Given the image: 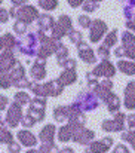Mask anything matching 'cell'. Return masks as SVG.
<instances>
[{
  "label": "cell",
  "mask_w": 135,
  "mask_h": 153,
  "mask_svg": "<svg viewBox=\"0 0 135 153\" xmlns=\"http://www.w3.org/2000/svg\"><path fill=\"white\" fill-rule=\"evenodd\" d=\"M126 27H128V28H131V30H134V31H135V18H134V19H129V21L126 22Z\"/></svg>",
  "instance_id": "cell-50"
},
{
  "label": "cell",
  "mask_w": 135,
  "mask_h": 153,
  "mask_svg": "<svg viewBox=\"0 0 135 153\" xmlns=\"http://www.w3.org/2000/svg\"><path fill=\"white\" fill-rule=\"evenodd\" d=\"M12 86V79L9 73H0V88L1 89H9Z\"/></svg>",
  "instance_id": "cell-32"
},
{
  "label": "cell",
  "mask_w": 135,
  "mask_h": 153,
  "mask_svg": "<svg viewBox=\"0 0 135 153\" xmlns=\"http://www.w3.org/2000/svg\"><path fill=\"white\" fill-rule=\"evenodd\" d=\"M113 153H129V150H128L123 144H119V146L114 149V152H113Z\"/></svg>",
  "instance_id": "cell-48"
},
{
  "label": "cell",
  "mask_w": 135,
  "mask_h": 153,
  "mask_svg": "<svg viewBox=\"0 0 135 153\" xmlns=\"http://www.w3.org/2000/svg\"><path fill=\"white\" fill-rule=\"evenodd\" d=\"M7 150L9 153H21V146L16 141H12L10 144H7Z\"/></svg>",
  "instance_id": "cell-43"
},
{
  "label": "cell",
  "mask_w": 135,
  "mask_h": 153,
  "mask_svg": "<svg viewBox=\"0 0 135 153\" xmlns=\"http://www.w3.org/2000/svg\"><path fill=\"white\" fill-rule=\"evenodd\" d=\"M0 4H1V0H0Z\"/></svg>",
  "instance_id": "cell-56"
},
{
  "label": "cell",
  "mask_w": 135,
  "mask_h": 153,
  "mask_svg": "<svg viewBox=\"0 0 135 153\" xmlns=\"http://www.w3.org/2000/svg\"><path fill=\"white\" fill-rule=\"evenodd\" d=\"M116 42H117V31L113 30L111 33H108V34L105 36V39H104V46H107V48L114 46Z\"/></svg>",
  "instance_id": "cell-31"
},
{
  "label": "cell",
  "mask_w": 135,
  "mask_h": 153,
  "mask_svg": "<svg viewBox=\"0 0 135 153\" xmlns=\"http://www.w3.org/2000/svg\"><path fill=\"white\" fill-rule=\"evenodd\" d=\"M9 104V98L4 97V95H0V111L6 108V105Z\"/></svg>",
  "instance_id": "cell-46"
},
{
  "label": "cell",
  "mask_w": 135,
  "mask_h": 153,
  "mask_svg": "<svg viewBox=\"0 0 135 153\" xmlns=\"http://www.w3.org/2000/svg\"><path fill=\"white\" fill-rule=\"evenodd\" d=\"M55 131H56V128H55V125H52V123H47L46 126H43V129L40 131V134H39V140L42 141V144H53V137H55Z\"/></svg>",
  "instance_id": "cell-13"
},
{
  "label": "cell",
  "mask_w": 135,
  "mask_h": 153,
  "mask_svg": "<svg viewBox=\"0 0 135 153\" xmlns=\"http://www.w3.org/2000/svg\"><path fill=\"white\" fill-rule=\"evenodd\" d=\"M58 80H59L64 86L71 85V83H74V82L77 80V73H76L74 70H64V71L59 74Z\"/></svg>",
  "instance_id": "cell-19"
},
{
  "label": "cell",
  "mask_w": 135,
  "mask_h": 153,
  "mask_svg": "<svg viewBox=\"0 0 135 153\" xmlns=\"http://www.w3.org/2000/svg\"><path fill=\"white\" fill-rule=\"evenodd\" d=\"M90 73H92L95 77L102 76V77H105V79H110V77H113V76L116 74V70H114V65H113L108 59H102Z\"/></svg>",
  "instance_id": "cell-4"
},
{
  "label": "cell",
  "mask_w": 135,
  "mask_h": 153,
  "mask_svg": "<svg viewBox=\"0 0 135 153\" xmlns=\"http://www.w3.org/2000/svg\"><path fill=\"white\" fill-rule=\"evenodd\" d=\"M113 144V138L107 137V138H102L101 141H92L89 146L86 147L85 153H105Z\"/></svg>",
  "instance_id": "cell-9"
},
{
  "label": "cell",
  "mask_w": 135,
  "mask_h": 153,
  "mask_svg": "<svg viewBox=\"0 0 135 153\" xmlns=\"http://www.w3.org/2000/svg\"><path fill=\"white\" fill-rule=\"evenodd\" d=\"M96 53H98V55H99V56H101L102 59H107V58L110 56V51H108V48H107V46H104V45L98 48Z\"/></svg>",
  "instance_id": "cell-42"
},
{
  "label": "cell",
  "mask_w": 135,
  "mask_h": 153,
  "mask_svg": "<svg viewBox=\"0 0 135 153\" xmlns=\"http://www.w3.org/2000/svg\"><path fill=\"white\" fill-rule=\"evenodd\" d=\"M65 33H68L70 30H73V25H71V18L68 16V15H61L59 16V19H58V22H56Z\"/></svg>",
  "instance_id": "cell-27"
},
{
  "label": "cell",
  "mask_w": 135,
  "mask_h": 153,
  "mask_svg": "<svg viewBox=\"0 0 135 153\" xmlns=\"http://www.w3.org/2000/svg\"><path fill=\"white\" fill-rule=\"evenodd\" d=\"M61 67H64V70H74V68H76V61L71 59V58H67V59L62 62Z\"/></svg>",
  "instance_id": "cell-41"
},
{
  "label": "cell",
  "mask_w": 135,
  "mask_h": 153,
  "mask_svg": "<svg viewBox=\"0 0 135 153\" xmlns=\"http://www.w3.org/2000/svg\"><path fill=\"white\" fill-rule=\"evenodd\" d=\"M7 19H9V12H7L6 9L0 7V24H4V22H7Z\"/></svg>",
  "instance_id": "cell-45"
},
{
  "label": "cell",
  "mask_w": 135,
  "mask_h": 153,
  "mask_svg": "<svg viewBox=\"0 0 135 153\" xmlns=\"http://www.w3.org/2000/svg\"><path fill=\"white\" fill-rule=\"evenodd\" d=\"M30 74H31V77H33L36 82L43 80V79H45V76H46V59L36 58V62L31 65Z\"/></svg>",
  "instance_id": "cell-10"
},
{
  "label": "cell",
  "mask_w": 135,
  "mask_h": 153,
  "mask_svg": "<svg viewBox=\"0 0 135 153\" xmlns=\"http://www.w3.org/2000/svg\"><path fill=\"white\" fill-rule=\"evenodd\" d=\"M125 107L129 110L135 108V80L129 82L125 88Z\"/></svg>",
  "instance_id": "cell-15"
},
{
  "label": "cell",
  "mask_w": 135,
  "mask_h": 153,
  "mask_svg": "<svg viewBox=\"0 0 135 153\" xmlns=\"http://www.w3.org/2000/svg\"><path fill=\"white\" fill-rule=\"evenodd\" d=\"M31 92L36 95V97H40V98H46L47 97V92H46V88H45V83H39V82H34L31 83L30 86Z\"/></svg>",
  "instance_id": "cell-24"
},
{
  "label": "cell",
  "mask_w": 135,
  "mask_h": 153,
  "mask_svg": "<svg viewBox=\"0 0 135 153\" xmlns=\"http://www.w3.org/2000/svg\"><path fill=\"white\" fill-rule=\"evenodd\" d=\"M67 3L71 6V7H79L85 3V0H67Z\"/></svg>",
  "instance_id": "cell-47"
},
{
  "label": "cell",
  "mask_w": 135,
  "mask_h": 153,
  "mask_svg": "<svg viewBox=\"0 0 135 153\" xmlns=\"http://www.w3.org/2000/svg\"><path fill=\"white\" fill-rule=\"evenodd\" d=\"M89 1H93V3H99L101 0H89Z\"/></svg>",
  "instance_id": "cell-54"
},
{
  "label": "cell",
  "mask_w": 135,
  "mask_h": 153,
  "mask_svg": "<svg viewBox=\"0 0 135 153\" xmlns=\"http://www.w3.org/2000/svg\"><path fill=\"white\" fill-rule=\"evenodd\" d=\"M117 68L125 73V74H129V76H134L135 74V62H131V61H125V59H120L117 62Z\"/></svg>",
  "instance_id": "cell-23"
},
{
  "label": "cell",
  "mask_w": 135,
  "mask_h": 153,
  "mask_svg": "<svg viewBox=\"0 0 135 153\" xmlns=\"http://www.w3.org/2000/svg\"><path fill=\"white\" fill-rule=\"evenodd\" d=\"M122 45L123 48H129V46H134L135 45V36L129 31H125L122 33Z\"/></svg>",
  "instance_id": "cell-29"
},
{
  "label": "cell",
  "mask_w": 135,
  "mask_h": 153,
  "mask_svg": "<svg viewBox=\"0 0 135 153\" xmlns=\"http://www.w3.org/2000/svg\"><path fill=\"white\" fill-rule=\"evenodd\" d=\"M45 88H46V92H47V97H58V95H61L62 91H64V85H62L58 79L46 82Z\"/></svg>",
  "instance_id": "cell-14"
},
{
  "label": "cell",
  "mask_w": 135,
  "mask_h": 153,
  "mask_svg": "<svg viewBox=\"0 0 135 153\" xmlns=\"http://www.w3.org/2000/svg\"><path fill=\"white\" fill-rule=\"evenodd\" d=\"M68 37H70V40H71V43H74V45H79L80 42H82V33L80 31H76V30H70L68 33Z\"/></svg>",
  "instance_id": "cell-34"
},
{
  "label": "cell",
  "mask_w": 135,
  "mask_h": 153,
  "mask_svg": "<svg viewBox=\"0 0 135 153\" xmlns=\"http://www.w3.org/2000/svg\"><path fill=\"white\" fill-rule=\"evenodd\" d=\"M0 123H3V122H1V116H0Z\"/></svg>",
  "instance_id": "cell-55"
},
{
  "label": "cell",
  "mask_w": 135,
  "mask_h": 153,
  "mask_svg": "<svg viewBox=\"0 0 135 153\" xmlns=\"http://www.w3.org/2000/svg\"><path fill=\"white\" fill-rule=\"evenodd\" d=\"M89 28H90L89 40L92 43H96V42H99L102 39L104 33L107 31V24L104 21H101V19H95V21H92Z\"/></svg>",
  "instance_id": "cell-8"
},
{
  "label": "cell",
  "mask_w": 135,
  "mask_h": 153,
  "mask_svg": "<svg viewBox=\"0 0 135 153\" xmlns=\"http://www.w3.org/2000/svg\"><path fill=\"white\" fill-rule=\"evenodd\" d=\"M82 6H83V10H85V12H95L96 7H98V3H93V1H89V0H85V3H83Z\"/></svg>",
  "instance_id": "cell-39"
},
{
  "label": "cell",
  "mask_w": 135,
  "mask_h": 153,
  "mask_svg": "<svg viewBox=\"0 0 135 153\" xmlns=\"http://www.w3.org/2000/svg\"><path fill=\"white\" fill-rule=\"evenodd\" d=\"M16 137H18V140L21 141V144H24L25 147H33V146H36V143H37L36 135H34L33 132H30L28 129L19 131V132L16 134Z\"/></svg>",
  "instance_id": "cell-17"
},
{
  "label": "cell",
  "mask_w": 135,
  "mask_h": 153,
  "mask_svg": "<svg viewBox=\"0 0 135 153\" xmlns=\"http://www.w3.org/2000/svg\"><path fill=\"white\" fill-rule=\"evenodd\" d=\"M53 117L58 122H65L70 117V105H59L53 110Z\"/></svg>",
  "instance_id": "cell-20"
},
{
  "label": "cell",
  "mask_w": 135,
  "mask_h": 153,
  "mask_svg": "<svg viewBox=\"0 0 135 153\" xmlns=\"http://www.w3.org/2000/svg\"><path fill=\"white\" fill-rule=\"evenodd\" d=\"M13 31H15V34H25L27 33V24H24V22H21V21H16L15 24H13Z\"/></svg>",
  "instance_id": "cell-36"
},
{
  "label": "cell",
  "mask_w": 135,
  "mask_h": 153,
  "mask_svg": "<svg viewBox=\"0 0 135 153\" xmlns=\"http://www.w3.org/2000/svg\"><path fill=\"white\" fill-rule=\"evenodd\" d=\"M13 100L16 104H19V105H25V104H30L31 101V98H30V95L25 92V91H18L16 94H15V97H13Z\"/></svg>",
  "instance_id": "cell-28"
},
{
  "label": "cell",
  "mask_w": 135,
  "mask_h": 153,
  "mask_svg": "<svg viewBox=\"0 0 135 153\" xmlns=\"http://www.w3.org/2000/svg\"><path fill=\"white\" fill-rule=\"evenodd\" d=\"M86 80H88V86H89V89H95V86L98 85V80H96V77L92 74V73H88L86 74Z\"/></svg>",
  "instance_id": "cell-40"
},
{
  "label": "cell",
  "mask_w": 135,
  "mask_h": 153,
  "mask_svg": "<svg viewBox=\"0 0 135 153\" xmlns=\"http://www.w3.org/2000/svg\"><path fill=\"white\" fill-rule=\"evenodd\" d=\"M22 108L19 104L13 102L9 110H7V114H6V123L10 126V128H16L19 123H21V119H22Z\"/></svg>",
  "instance_id": "cell-5"
},
{
  "label": "cell",
  "mask_w": 135,
  "mask_h": 153,
  "mask_svg": "<svg viewBox=\"0 0 135 153\" xmlns=\"http://www.w3.org/2000/svg\"><path fill=\"white\" fill-rule=\"evenodd\" d=\"M39 16V12L34 6L31 4H24L21 7H16V15H15V19L16 21H21L24 24H31L34 19H37Z\"/></svg>",
  "instance_id": "cell-2"
},
{
  "label": "cell",
  "mask_w": 135,
  "mask_h": 153,
  "mask_svg": "<svg viewBox=\"0 0 135 153\" xmlns=\"http://www.w3.org/2000/svg\"><path fill=\"white\" fill-rule=\"evenodd\" d=\"M45 105H46L45 98H40V97L33 98L30 101V105H28V114L33 116L36 119V122H42L45 119Z\"/></svg>",
  "instance_id": "cell-3"
},
{
  "label": "cell",
  "mask_w": 135,
  "mask_h": 153,
  "mask_svg": "<svg viewBox=\"0 0 135 153\" xmlns=\"http://www.w3.org/2000/svg\"><path fill=\"white\" fill-rule=\"evenodd\" d=\"M128 3H129L131 7H135V0H128Z\"/></svg>",
  "instance_id": "cell-52"
},
{
  "label": "cell",
  "mask_w": 135,
  "mask_h": 153,
  "mask_svg": "<svg viewBox=\"0 0 135 153\" xmlns=\"http://www.w3.org/2000/svg\"><path fill=\"white\" fill-rule=\"evenodd\" d=\"M25 153H39V152H37V150H34V149H30L28 152H25Z\"/></svg>",
  "instance_id": "cell-53"
},
{
  "label": "cell",
  "mask_w": 135,
  "mask_h": 153,
  "mask_svg": "<svg viewBox=\"0 0 135 153\" xmlns=\"http://www.w3.org/2000/svg\"><path fill=\"white\" fill-rule=\"evenodd\" d=\"M74 107H77L80 111H89L98 107V98L95 97V94L90 92H80L76 98V101L73 102Z\"/></svg>",
  "instance_id": "cell-1"
},
{
  "label": "cell",
  "mask_w": 135,
  "mask_h": 153,
  "mask_svg": "<svg viewBox=\"0 0 135 153\" xmlns=\"http://www.w3.org/2000/svg\"><path fill=\"white\" fill-rule=\"evenodd\" d=\"M93 137H95V134H93L92 131H89V129L83 128V126L77 128V129L73 132V140H74L76 143H79V144H88L89 141H92Z\"/></svg>",
  "instance_id": "cell-11"
},
{
  "label": "cell",
  "mask_w": 135,
  "mask_h": 153,
  "mask_svg": "<svg viewBox=\"0 0 135 153\" xmlns=\"http://www.w3.org/2000/svg\"><path fill=\"white\" fill-rule=\"evenodd\" d=\"M9 76H10V79H12V83H13L15 80H19V79L25 77V68H24V65L18 61V62L15 64V67L9 71Z\"/></svg>",
  "instance_id": "cell-21"
},
{
  "label": "cell",
  "mask_w": 135,
  "mask_h": 153,
  "mask_svg": "<svg viewBox=\"0 0 135 153\" xmlns=\"http://www.w3.org/2000/svg\"><path fill=\"white\" fill-rule=\"evenodd\" d=\"M77 21H79V25H80V27H83V28H89L90 24H92V21L89 19V16H88V15H80Z\"/></svg>",
  "instance_id": "cell-38"
},
{
  "label": "cell",
  "mask_w": 135,
  "mask_h": 153,
  "mask_svg": "<svg viewBox=\"0 0 135 153\" xmlns=\"http://www.w3.org/2000/svg\"><path fill=\"white\" fill-rule=\"evenodd\" d=\"M77 128H80V126H76V125H73V123H68V125L61 126L59 131H58V140L62 141V143H67L68 140L73 138V132H74Z\"/></svg>",
  "instance_id": "cell-16"
},
{
  "label": "cell",
  "mask_w": 135,
  "mask_h": 153,
  "mask_svg": "<svg viewBox=\"0 0 135 153\" xmlns=\"http://www.w3.org/2000/svg\"><path fill=\"white\" fill-rule=\"evenodd\" d=\"M104 102L107 104V107H108V110H110L111 113H116V111L119 110V107H120V100H119V97H117L116 94H113V92L104 100Z\"/></svg>",
  "instance_id": "cell-22"
},
{
  "label": "cell",
  "mask_w": 135,
  "mask_h": 153,
  "mask_svg": "<svg viewBox=\"0 0 135 153\" xmlns=\"http://www.w3.org/2000/svg\"><path fill=\"white\" fill-rule=\"evenodd\" d=\"M122 140H128L132 146V149L135 150V129H129L128 132H123L122 134Z\"/></svg>",
  "instance_id": "cell-35"
},
{
  "label": "cell",
  "mask_w": 135,
  "mask_h": 153,
  "mask_svg": "<svg viewBox=\"0 0 135 153\" xmlns=\"http://www.w3.org/2000/svg\"><path fill=\"white\" fill-rule=\"evenodd\" d=\"M123 56H126V58H132V59H135V46H129V48H123Z\"/></svg>",
  "instance_id": "cell-44"
},
{
  "label": "cell",
  "mask_w": 135,
  "mask_h": 153,
  "mask_svg": "<svg viewBox=\"0 0 135 153\" xmlns=\"http://www.w3.org/2000/svg\"><path fill=\"white\" fill-rule=\"evenodd\" d=\"M56 62L59 64V65H62V62L68 58V49H67V46L65 45H62V43H59V46H58V49H56Z\"/></svg>",
  "instance_id": "cell-26"
},
{
  "label": "cell",
  "mask_w": 135,
  "mask_h": 153,
  "mask_svg": "<svg viewBox=\"0 0 135 153\" xmlns=\"http://www.w3.org/2000/svg\"><path fill=\"white\" fill-rule=\"evenodd\" d=\"M125 119H126V116H125L123 113H117V114L114 116V119L104 120V122L101 123V126H102L104 131H108V132H113V131H122L123 126H125V123H123Z\"/></svg>",
  "instance_id": "cell-7"
},
{
  "label": "cell",
  "mask_w": 135,
  "mask_h": 153,
  "mask_svg": "<svg viewBox=\"0 0 135 153\" xmlns=\"http://www.w3.org/2000/svg\"><path fill=\"white\" fill-rule=\"evenodd\" d=\"M16 62H18V59L15 58V53L12 51L4 49L0 53V73H9L15 67Z\"/></svg>",
  "instance_id": "cell-6"
},
{
  "label": "cell",
  "mask_w": 135,
  "mask_h": 153,
  "mask_svg": "<svg viewBox=\"0 0 135 153\" xmlns=\"http://www.w3.org/2000/svg\"><path fill=\"white\" fill-rule=\"evenodd\" d=\"M59 153H74V150H73V149H70V147H64V149H61V150H59Z\"/></svg>",
  "instance_id": "cell-51"
},
{
  "label": "cell",
  "mask_w": 135,
  "mask_h": 153,
  "mask_svg": "<svg viewBox=\"0 0 135 153\" xmlns=\"http://www.w3.org/2000/svg\"><path fill=\"white\" fill-rule=\"evenodd\" d=\"M37 3L43 10H53L58 6V0H37Z\"/></svg>",
  "instance_id": "cell-30"
},
{
  "label": "cell",
  "mask_w": 135,
  "mask_h": 153,
  "mask_svg": "<svg viewBox=\"0 0 135 153\" xmlns=\"http://www.w3.org/2000/svg\"><path fill=\"white\" fill-rule=\"evenodd\" d=\"M31 83L33 82H30L27 77H22V79H19V80H15L12 85L15 86V88H18V89H30V86H31Z\"/></svg>",
  "instance_id": "cell-33"
},
{
  "label": "cell",
  "mask_w": 135,
  "mask_h": 153,
  "mask_svg": "<svg viewBox=\"0 0 135 153\" xmlns=\"http://www.w3.org/2000/svg\"><path fill=\"white\" fill-rule=\"evenodd\" d=\"M13 141V135L9 129H6L4 123H0V143H4V144H10Z\"/></svg>",
  "instance_id": "cell-25"
},
{
  "label": "cell",
  "mask_w": 135,
  "mask_h": 153,
  "mask_svg": "<svg viewBox=\"0 0 135 153\" xmlns=\"http://www.w3.org/2000/svg\"><path fill=\"white\" fill-rule=\"evenodd\" d=\"M10 3H12L15 7H21V6H24V4L27 3V0H10Z\"/></svg>",
  "instance_id": "cell-49"
},
{
  "label": "cell",
  "mask_w": 135,
  "mask_h": 153,
  "mask_svg": "<svg viewBox=\"0 0 135 153\" xmlns=\"http://www.w3.org/2000/svg\"><path fill=\"white\" fill-rule=\"evenodd\" d=\"M77 52H79V58H82L86 64H93V62L96 61L95 52L92 51L85 42H80V43L77 45Z\"/></svg>",
  "instance_id": "cell-12"
},
{
  "label": "cell",
  "mask_w": 135,
  "mask_h": 153,
  "mask_svg": "<svg viewBox=\"0 0 135 153\" xmlns=\"http://www.w3.org/2000/svg\"><path fill=\"white\" fill-rule=\"evenodd\" d=\"M37 25H39V30L42 31H47V30H52V27L55 25V19L47 15V13H39L37 16Z\"/></svg>",
  "instance_id": "cell-18"
},
{
  "label": "cell",
  "mask_w": 135,
  "mask_h": 153,
  "mask_svg": "<svg viewBox=\"0 0 135 153\" xmlns=\"http://www.w3.org/2000/svg\"><path fill=\"white\" fill-rule=\"evenodd\" d=\"M21 123H22V126H24V128H31V126L36 123V119L27 113L25 116H22V119H21Z\"/></svg>",
  "instance_id": "cell-37"
}]
</instances>
